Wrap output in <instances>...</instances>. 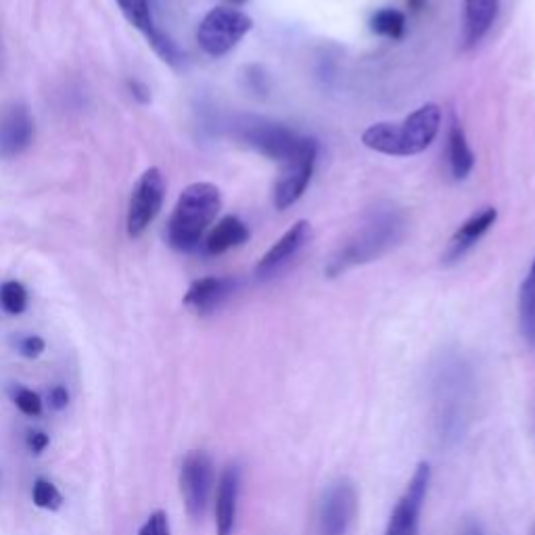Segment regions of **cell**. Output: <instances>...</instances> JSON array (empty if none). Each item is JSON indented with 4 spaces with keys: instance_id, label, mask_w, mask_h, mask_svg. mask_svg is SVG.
Segmentation results:
<instances>
[{
    "instance_id": "6da1fadb",
    "label": "cell",
    "mask_w": 535,
    "mask_h": 535,
    "mask_svg": "<svg viewBox=\"0 0 535 535\" xmlns=\"http://www.w3.org/2000/svg\"><path fill=\"white\" fill-rule=\"evenodd\" d=\"M441 109L425 103L402 122H377L364 130L362 143L370 151L391 157H410L427 151L439 134Z\"/></svg>"
},
{
    "instance_id": "7a4b0ae2",
    "label": "cell",
    "mask_w": 535,
    "mask_h": 535,
    "mask_svg": "<svg viewBox=\"0 0 535 535\" xmlns=\"http://www.w3.org/2000/svg\"><path fill=\"white\" fill-rule=\"evenodd\" d=\"M222 207L220 189L212 182L189 184L180 193L168 224V241L174 249L189 253L199 247L205 230Z\"/></svg>"
},
{
    "instance_id": "3957f363",
    "label": "cell",
    "mask_w": 535,
    "mask_h": 535,
    "mask_svg": "<svg viewBox=\"0 0 535 535\" xmlns=\"http://www.w3.org/2000/svg\"><path fill=\"white\" fill-rule=\"evenodd\" d=\"M402 230H404L402 216L395 212V209H383V212L372 216L358 230V235L352 241H347V245L333 255V260L329 262L324 272L335 278L354 266L377 260L381 253H385L402 237Z\"/></svg>"
},
{
    "instance_id": "277c9868",
    "label": "cell",
    "mask_w": 535,
    "mask_h": 535,
    "mask_svg": "<svg viewBox=\"0 0 535 535\" xmlns=\"http://www.w3.org/2000/svg\"><path fill=\"white\" fill-rule=\"evenodd\" d=\"M253 21L247 13L232 7L209 11L197 30V42L209 57H224L251 32Z\"/></svg>"
},
{
    "instance_id": "5b68a950",
    "label": "cell",
    "mask_w": 535,
    "mask_h": 535,
    "mask_svg": "<svg viewBox=\"0 0 535 535\" xmlns=\"http://www.w3.org/2000/svg\"><path fill=\"white\" fill-rule=\"evenodd\" d=\"M316 161H318V141L310 136H301L297 151L283 164L281 178H278L274 186L276 209L285 212V209H289L304 197L312 182Z\"/></svg>"
},
{
    "instance_id": "8992f818",
    "label": "cell",
    "mask_w": 535,
    "mask_h": 535,
    "mask_svg": "<svg viewBox=\"0 0 535 535\" xmlns=\"http://www.w3.org/2000/svg\"><path fill=\"white\" fill-rule=\"evenodd\" d=\"M235 134L247 147L281 164L297 151L301 141V136L291 128L264 118H239Z\"/></svg>"
},
{
    "instance_id": "52a82bcc",
    "label": "cell",
    "mask_w": 535,
    "mask_h": 535,
    "mask_svg": "<svg viewBox=\"0 0 535 535\" xmlns=\"http://www.w3.org/2000/svg\"><path fill=\"white\" fill-rule=\"evenodd\" d=\"M214 460L203 450L184 456L180 467V492L191 519H203L214 492Z\"/></svg>"
},
{
    "instance_id": "ba28073f",
    "label": "cell",
    "mask_w": 535,
    "mask_h": 535,
    "mask_svg": "<svg viewBox=\"0 0 535 535\" xmlns=\"http://www.w3.org/2000/svg\"><path fill=\"white\" fill-rule=\"evenodd\" d=\"M166 199V180L159 168H149L136 182L128 203V235L138 239L155 222Z\"/></svg>"
},
{
    "instance_id": "9c48e42d",
    "label": "cell",
    "mask_w": 535,
    "mask_h": 535,
    "mask_svg": "<svg viewBox=\"0 0 535 535\" xmlns=\"http://www.w3.org/2000/svg\"><path fill=\"white\" fill-rule=\"evenodd\" d=\"M431 483V469L427 462H421L416 467L412 479L406 485V492L395 504L385 535H418V525H421V513L425 506V498Z\"/></svg>"
},
{
    "instance_id": "30bf717a",
    "label": "cell",
    "mask_w": 535,
    "mask_h": 535,
    "mask_svg": "<svg viewBox=\"0 0 535 535\" xmlns=\"http://www.w3.org/2000/svg\"><path fill=\"white\" fill-rule=\"evenodd\" d=\"M358 510V492L352 481L339 479L324 492L318 510V535H345Z\"/></svg>"
},
{
    "instance_id": "8fae6325",
    "label": "cell",
    "mask_w": 535,
    "mask_h": 535,
    "mask_svg": "<svg viewBox=\"0 0 535 535\" xmlns=\"http://www.w3.org/2000/svg\"><path fill=\"white\" fill-rule=\"evenodd\" d=\"M118 5L132 26L147 36L149 44L153 46V51L161 57V61H166L172 67L182 65V61H184L182 51L178 49V44L155 23L149 0H118Z\"/></svg>"
},
{
    "instance_id": "7c38bea8",
    "label": "cell",
    "mask_w": 535,
    "mask_h": 535,
    "mask_svg": "<svg viewBox=\"0 0 535 535\" xmlns=\"http://www.w3.org/2000/svg\"><path fill=\"white\" fill-rule=\"evenodd\" d=\"M312 237V226L308 220H297L285 235L278 239L264 255L262 260L255 266V276L260 278V281H268V278L276 276L281 272L295 255L304 249V245L310 241Z\"/></svg>"
},
{
    "instance_id": "4fadbf2b",
    "label": "cell",
    "mask_w": 535,
    "mask_h": 535,
    "mask_svg": "<svg viewBox=\"0 0 535 535\" xmlns=\"http://www.w3.org/2000/svg\"><path fill=\"white\" fill-rule=\"evenodd\" d=\"M34 141V120L26 105L13 103L0 111V157L13 159Z\"/></svg>"
},
{
    "instance_id": "5bb4252c",
    "label": "cell",
    "mask_w": 535,
    "mask_h": 535,
    "mask_svg": "<svg viewBox=\"0 0 535 535\" xmlns=\"http://www.w3.org/2000/svg\"><path fill=\"white\" fill-rule=\"evenodd\" d=\"M237 281L232 276H205L195 281L184 295V306L193 312L207 316L214 314L224 301L237 291Z\"/></svg>"
},
{
    "instance_id": "9a60e30c",
    "label": "cell",
    "mask_w": 535,
    "mask_h": 535,
    "mask_svg": "<svg viewBox=\"0 0 535 535\" xmlns=\"http://www.w3.org/2000/svg\"><path fill=\"white\" fill-rule=\"evenodd\" d=\"M500 13V0H464L460 42L464 51H471L492 32Z\"/></svg>"
},
{
    "instance_id": "2e32d148",
    "label": "cell",
    "mask_w": 535,
    "mask_h": 535,
    "mask_svg": "<svg viewBox=\"0 0 535 535\" xmlns=\"http://www.w3.org/2000/svg\"><path fill=\"white\" fill-rule=\"evenodd\" d=\"M241 494V467L237 462H230L222 471L216 494V533L232 535L237 525V508Z\"/></svg>"
},
{
    "instance_id": "e0dca14e",
    "label": "cell",
    "mask_w": 535,
    "mask_h": 535,
    "mask_svg": "<svg viewBox=\"0 0 535 535\" xmlns=\"http://www.w3.org/2000/svg\"><path fill=\"white\" fill-rule=\"evenodd\" d=\"M498 220L496 207H483L477 214H473L467 222H464L450 239L446 251H444V262L454 264L462 260L481 239L487 230H490Z\"/></svg>"
},
{
    "instance_id": "ac0fdd59",
    "label": "cell",
    "mask_w": 535,
    "mask_h": 535,
    "mask_svg": "<svg viewBox=\"0 0 535 535\" xmlns=\"http://www.w3.org/2000/svg\"><path fill=\"white\" fill-rule=\"evenodd\" d=\"M249 241V228L237 216L222 218L205 239V251L209 255H222L230 249L241 247Z\"/></svg>"
},
{
    "instance_id": "d6986e66",
    "label": "cell",
    "mask_w": 535,
    "mask_h": 535,
    "mask_svg": "<svg viewBox=\"0 0 535 535\" xmlns=\"http://www.w3.org/2000/svg\"><path fill=\"white\" fill-rule=\"evenodd\" d=\"M448 159H450V172L456 180L469 178L475 168V153L467 141L462 126L452 120L448 130Z\"/></svg>"
},
{
    "instance_id": "ffe728a7",
    "label": "cell",
    "mask_w": 535,
    "mask_h": 535,
    "mask_svg": "<svg viewBox=\"0 0 535 535\" xmlns=\"http://www.w3.org/2000/svg\"><path fill=\"white\" fill-rule=\"evenodd\" d=\"M519 322L525 341L535 347V260L519 291Z\"/></svg>"
},
{
    "instance_id": "44dd1931",
    "label": "cell",
    "mask_w": 535,
    "mask_h": 535,
    "mask_svg": "<svg viewBox=\"0 0 535 535\" xmlns=\"http://www.w3.org/2000/svg\"><path fill=\"white\" fill-rule=\"evenodd\" d=\"M370 30L389 40H402L406 34V15L385 7L370 17Z\"/></svg>"
},
{
    "instance_id": "7402d4cb",
    "label": "cell",
    "mask_w": 535,
    "mask_h": 535,
    "mask_svg": "<svg viewBox=\"0 0 535 535\" xmlns=\"http://www.w3.org/2000/svg\"><path fill=\"white\" fill-rule=\"evenodd\" d=\"M32 500L38 508L42 510H51V513H55V510H59L65 502L63 494L59 492V487L49 481V479H44V477H38L32 485Z\"/></svg>"
},
{
    "instance_id": "603a6c76",
    "label": "cell",
    "mask_w": 535,
    "mask_h": 535,
    "mask_svg": "<svg viewBox=\"0 0 535 535\" xmlns=\"http://www.w3.org/2000/svg\"><path fill=\"white\" fill-rule=\"evenodd\" d=\"M0 306L11 316H19L28 308V291L17 281H7L0 287Z\"/></svg>"
},
{
    "instance_id": "cb8c5ba5",
    "label": "cell",
    "mask_w": 535,
    "mask_h": 535,
    "mask_svg": "<svg viewBox=\"0 0 535 535\" xmlns=\"http://www.w3.org/2000/svg\"><path fill=\"white\" fill-rule=\"evenodd\" d=\"M11 400L23 414L32 416V418H38L44 410V402H42L40 395L28 387L13 385L11 387Z\"/></svg>"
},
{
    "instance_id": "d4e9b609",
    "label": "cell",
    "mask_w": 535,
    "mask_h": 535,
    "mask_svg": "<svg viewBox=\"0 0 535 535\" xmlns=\"http://www.w3.org/2000/svg\"><path fill=\"white\" fill-rule=\"evenodd\" d=\"M15 350L19 356L28 358V360H36L44 354L46 350V343L42 337L38 335H23V337H17L15 339Z\"/></svg>"
},
{
    "instance_id": "484cf974",
    "label": "cell",
    "mask_w": 535,
    "mask_h": 535,
    "mask_svg": "<svg viewBox=\"0 0 535 535\" xmlns=\"http://www.w3.org/2000/svg\"><path fill=\"white\" fill-rule=\"evenodd\" d=\"M138 535H172L170 519L164 510H155V513H151L141 531H138Z\"/></svg>"
},
{
    "instance_id": "4316f807",
    "label": "cell",
    "mask_w": 535,
    "mask_h": 535,
    "mask_svg": "<svg viewBox=\"0 0 535 535\" xmlns=\"http://www.w3.org/2000/svg\"><path fill=\"white\" fill-rule=\"evenodd\" d=\"M49 444H51V437L46 431H42V429H28L26 431V448L34 456H40L46 448H49Z\"/></svg>"
},
{
    "instance_id": "83f0119b",
    "label": "cell",
    "mask_w": 535,
    "mask_h": 535,
    "mask_svg": "<svg viewBox=\"0 0 535 535\" xmlns=\"http://www.w3.org/2000/svg\"><path fill=\"white\" fill-rule=\"evenodd\" d=\"M46 404H49L51 410L55 412H61L67 408L69 404V391L65 385H55L49 389V393H46Z\"/></svg>"
},
{
    "instance_id": "f1b7e54d",
    "label": "cell",
    "mask_w": 535,
    "mask_h": 535,
    "mask_svg": "<svg viewBox=\"0 0 535 535\" xmlns=\"http://www.w3.org/2000/svg\"><path fill=\"white\" fill-rule=\"evenodd\" d=\"M247 78L253 80V86H251L253 92H258V95L262 92V95H266V90H268V80H266V76L262 74V69H260V67H251Z\"/></svg>"
},
{
    "instance_id": "f546056e",
    "label": "cell",
    "mask_w": 535,
    "mask_h": 535,
    "mask_svg": "<svg viewBox=\"0 0 535 535\" xmlns=\"http://www.w3.org/2000/svg\"><path fill=\"white\" fill-rule=\"evenodd\" d=\"M128 86H130L132 95H134L138 101H141V103H149L151 92H149V88H147L145 84H141V82H128Z\"/></svg>"
},
{
    "instance_id": "4dcf8cb0",
    "label": "cell",
    "mask_w": 535,
    "mask_h": 535,
    "mask_svg": "<svg viewBox=\"0 0 535 535\" xmlns=\"http://www.w3.org/2000/svg\"><path fill=\"white\" fill-rule=\"evenodd\" d=\"M464 535H483V533H481L477 527H471V529H469L467 533H464Z\"/></svg>"
},
{
    "instance_id": "1f68e13d",
    "label": "cell",
    "mask_w": 535,
    "mask_h": 535,
    "mask_svg": "<svg viewBox=\"0 0 535 535\" xmlns=\"http://www.w3.org/2000/svg\"><path fill=\"white\" fill-rule=\"evenodd\" d=\"M0 72H3V42H0Z\"/></svg>"
},
{
    "instance_id": "d6a6232c",
    "label": "cell",
    "mask_w": 535,
    "mask_h": 535,
    "mask_svg": "<svg viewBox=\"0 0 535 535\" xmlns=\"http://www.w3.org/2000/svg\"><path fill=\"white\" fill-rule=\"evenodd\" d=\"M230 3L232 5H245V3H249V0H230Z\"/></svg>"
}]
</instances>
